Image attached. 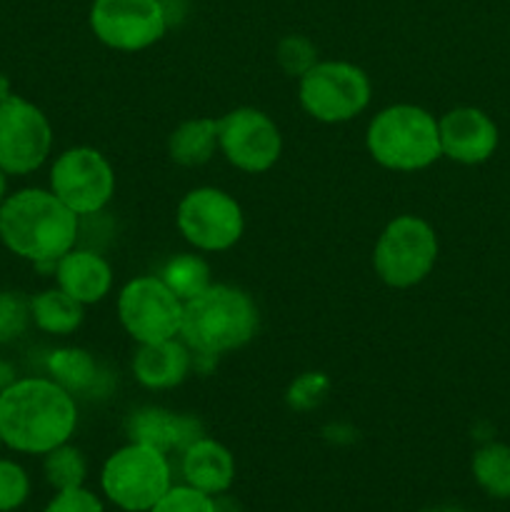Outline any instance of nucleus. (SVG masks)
Wrapping results in <instances>:
<instances>
[{
  "mask_svg": "<svg viewBox=\"0 0 510 512\" xmlns=\"http://www.w3.org/2000/svg\"><path fill=\"white\" fill-rule=\"evenodd\" d=\"M78 403L48 375H28L0 388V440L23 455H45L70 443Z\"/></svg>",
  "mask_w": 510,
  "mask_h": 512,
  "instance_id": "1",
  "label": "nucleus"
},
{
  "mask_svg": "<svg viewBox=\"0 0 510 512\" xmlns=\"http://www.w3.org/2000/svg\"><path fill=\"white\" fill-rule=\"evenodd\" d=\"M80 218L50 188H20L0 205V243L35 268H55L78 245Z\"/></svg>",
  "mask_w": 510,
  "mask_h": 512,
  "instance_id": "2",
  "label": "nucleus"
},
{
  "mask_svg": "<svg viewBox=\"0 0 510 512\" xmlns=\"http://www.w3.org/2000/svg\"><path fill=\"white\" fill-rule=\"evenodd\" d=\"M260 313L250 293L238 285L213 283L183 308L180 340L195 358H218L245 348L255 338Z\"/></svg>",
  "mask_w": 510,
  "mask_h": 512,
  "instance_id": "3",
  "label": "nucleus"
},
{
  "mask_svg": "<svg viewBox=\"0 0 510 512\" xmlns=\"http://www.w3.org/2000/svg\"><path fill=\"white\" fill-rule=\"evenodd\" d=\"M365 148L380 168L418 173L443 158L438 118L413 103L388 105L368 123Z\"/></svg>",
  "mask_w": 510,
  "mask_h": 512,
  "instance_id": "4",
  "label": "nucleus"
},
{
  "mask_svg": "<svg viewBox=\"0 0 510 512\" xmlns=\"http://www.w3.org/2000/svg\"><path fill=\"white\" fill-rule=\"evenodd\" d=\"M440 243L433 225L420 215H398L378 235L373 248L375 275L388 288L408 290L423 283L438 263Z\"/></svg>",
  "mask_w": 510,
  "mask_h": 512,
  "instance_id": "5",
  "label": "nucleus"
},
{
  "mask_svg": "<svg viewBox=\"0 0 510 512\" xmlns=\"http://www.w3.org/2000/svg\"><path fill=\"white\" fill-rule=\"evenodd\" d=\"M173 485L170 455L133 443L115 450L100 470L105 498L123 512H148Z\"/></svg>",
  "mask_w": 510,
  "mask_h": 512,
  "instance_id": "6",
  "label": "nucleus"
},
{
  "mask_svg": "<svg viewBox=\"0 0 510 512\" xmlns=\"http://www.w3.org/2000/svg\"><path fill=\"white\" fill-rule=\"evenodd\" d=\"M373 98V85L360 65L348 60H318L298 80V103L313 120L325 125L358 118Z\"/></svg>",
  "mask_w": 510,
  "mask_h": 512,
  "instance_id": "7",
  "label": "nucleus"
},
{
  "mask_svg": "<svg viewBox=\"0 0 510 512\" xmlns=\"http://www.w3.org/2000/svg\"><path fill=\"white\" fill-rule=\"evenodd\" d=\"M175 225L198 253H223L243 238L245 215L233 195L213 185H200L180 198Z\"/></svg>",
  "mask_w": 510,
  "mask_h": 512,
  "instance_id": "8",
  "label": "nucleus"
},
{
  "mask_svg": "<svg viewBox=\"0 0 510 512\" xmlns=\"http://www.w3.org/2000/svg\"><path fill=\"white\" fill-rule=\"evenodd\" d=\"M48 183L50 190L83 220L100 215L110 205L115 195V170L98 148L75 145L53 160Z\"/></svg>",
  "mask_w": 510,
  "mask_h": 512,
  "instance_id": "9",
  "label": "nucleus"
},
{
  "mask_svg": "<svg viewBox=\"0 0 510 512\" xmlns=\"http://www.w3.org/2000/svg\"><path fill=\"white\" fill-rule=\"evenodd\" d=\"M118 320L138 345L180 338L185 303L158 278L138 275L118 293Z\"/></svg>",
  "mask_w": 510,
  "mask_h": 512,
  "instance_id": "10",
  "label": "nucleus"
},
{
  "mask_svg": "<svg viewBox=\"0 0 510 512\" xmlns=\"http://www.w3.org/2000/svg\"><path fill=\"white\" fill-rule=\"evenodd\" d=\"M88 23L105 48L140 53L163 40L170 20L163 0H93Z\"/></svg>",
  "mask_w": 510,
  "mask_h": 512,
  "instance_id": "11",
  "label": "nucleus"
},
{
  "mask_svg": "<svg viewBox=\"0 0 510 512\" xmlns=\"http://www.w3.org/2000/svg\"><path fill=\"white\" fill-rule=\"evenodd\" d=\"M53 150V125L48 115L23 95L0 103V168L23 178L45 165Z\"/></svg>",
  "mask_w": 510,
  "mask_h": 512,
  "instance_id": "12",
  "label": "nucleus"
},
{
  "mask_svg": "<svg viewBox=\"0 0 510 512\" xmlns=\"http://www.w3.org/2000/svg\"><path fill=\"white\" fill-rule=\"evenodd\" d=\"M218 150L240 173L260 175L283 155V135L265 110L243 105L218 118Z\"/></svg>",
  "mask_w": 510,
  "mask_h": 512,
  "instance_id": "13",
  "label": "nucleus"
},
{
  "mask_svg": "<svg viewBox=\"0 0 510 512\" xmlns=\"http://www.w3.org/2000/svg\"><path fill=\"white\" fill-rule=\"evenodd\" d=\"M443 158L460 165L488 163L500 145V130L485 110L460 105L438 118Z\"/></svg>",
  "mask_w": 510,
  "mask_h": 512,
  "instance_id": "14",
  "label": "nucleus"
},
{
  "mask_svg": "<svg viewBox=\"0 0 510 512\" xmlns=\"http://www.w3.org/2000/svg\"><path fill=\"white\" fill-rule=\"evenodd\" d=\"M125 430L133 443L150 445L165 455L183 453L190 443L203 438V423L195 415L175 413L168 408H138L125 420Z\"/></svg>",
  "mask_w": 510,
  "mask_h": 512,
  "instance_id": "15",
  "label": "nucleus"
},
{
  "mask_svg": "<svg viewBox=\"0 0 510 512\" xmlns=\"http://www.w3.org/2000/svg\"><path fill=\"white\" fill-rule=\"evenodd\" d=\"M55 285L83 303L85 308L103 303L113 290V268L108 260L93 248H78L63 255L53 268Z\"/></svg>",
  "mask_w": 510,
  "mask_h": 512,
  "instance_id": "16",
  "label": "nucleus"
},
{
  "mask_svg": "<svg viewBox=\"0 0 510 512\" xmlns=\"http://www.w3.org/2000/svg\"><path fill=\"white\" fill-rule=\"evenodd\" d=\"M193 365V350L180 338H170L163 343L138 345L130 370L145 390H173L188 380Z\"/></svg>",
  "mask_w": 510,
  "mask_h": 512,
  "instance_id": "17",
  "label": "nucleus"
},
{
  "mask_svg": "<svg viewBox=\"0 0 510 512\" xmlns=\"http://www.w3.org/2000/svg\"><path fill=\"white\" fill-rule=\"evenodd\" d=\"M180 473L185 483L215 498L228 493L233 485L235 458L223 443L203 435L180 453Z\"/></svg>",
  "mask_w": 510,
  "mask_h": 512,
  "instance_id": "18",
  "label": "nucleus"
},
{
  "mask_svg": "<svg viewBox=\"0 0 510 512\" xmlns=\"http://www.w3.org/2000/svg\"><path fill=\"white\" fill-rule=\"evenodd\" d=\"M48 378H53L60 388L68 390L73 398H95L105 390V373L98 360L85 348H55L45 360Z\"/></svg>",
  "mask_w": 510,
  "mask_h": 512,
  "instance_id": "19",
  "label": "nucleus"
},
{
  "mask_svg": "<svg viewBox=\"0 0 510 512\" xmlns=\"http://www.w3.org/2000/svg\"><path fill=\"white\" fill-rule=\"evenodd\" d=\"M30 320L40 333L65 338L83 325L85 305L55 285V288H45L30 298Z\"/></svg>",
  "mask_w": 510,
  "mask_h": 512,
  "instance_id": "20",
  "label": "nucleus"
},
{
  "mask_svg": "<svg viewBox=\"0 0 510 512\" xmlns=\"http://www.w3.org/2000/svg\"><path fill=\"white\" fill-rule=\"evenodd\" d=\"M218 153V120L190 118L183 120L168 135V155L183 168H200Z\"/></svg>",
  "mask_w": 510,
  "mask_h": 512,
  "instance_id": "21",
  "label": "nucleus"
},
{
  "mask_svg": "<svg viewBox=\"0 0 510 512\" xmlns=\"http://www.w3.org/2000/svg\"><path fill=\"white\" fill-rule=\"evenodd\" d=\"M158 278L178 295L183 303L193 300L195 295L203 293L208 285H213V270L210 263L193 250V253H178L160 268Z\"/></svg>",
  "mask_w": 510,
  "mask_h": 512,
  "instance_id": "22",
  "label": "nucleus"
},
{
  "mask_svg": "<svg viewBox=\"0 0 510 512\" xmlns=\"http://www.w3.org/2000/svg\"><path fill=\"white\" fill-rule=\"evenodd\" d=\"M473 478L485 495L510 500V445L485 443L473 453Z\"/></svg>",
  "mask_w": 510,
  "mask_h": 512,
  "instance_id": "23",
  "label": "nucleus"
},
{
  "mask_svg": "<svg viewBox=\"0 0 510 512\" xmlns=\"http://www.w3.org/2000/svg\"><path fill=\"white\" fill-rule=\"evenodd\" d=\"M43 475L55 493L58 490L83 488L85 478H88V460H85L83 450L63 443L43 455Z\"/></svg>",
  "mask_w": 510,
  "mask_h": 512,
  "instance_id": "24",
  "label": "nucleus"
},
{
  "mask_svg": "<svg viewBox=\"0 0 510 512\" xmlns=\"http://www.w3.org/2000/svg\"><path fill=\"white\" fill-rule=\"evenodd\" d=\"M275 60H278L280 70L290 78H303L315 63H318V48L305 35H285L280 43L275 45Z\"/></svg>",
  "mask_w": 510,
  "mask_h": 512,
  "instance_id": "25",
  "label": "nucleus"
},
{
  "mask_svg": "<svg viewBox=\"0 0 510 512\" xmlns=\"http://www.w3.org/2000/svg\"><path fill=\"white\" fill-rule=\"evenodd\" d=\"M30 323V298L15 290H0V345L23 338Z\"/></svg>",
  "mask_w": 510,
  "mask_h": 512,
  "instance_id": "26",
  "label": "nucleus"
},
{
  "mask_svg": "<svg viewBox=\"0 0 510 512\" xmlns=\"http://www.w3.org/2000/svg\"><path fill=\"white\" fill-rule=\"evenodd\" d=\"M30 498V478L15 460L0 458V512L23 508Z\"/></svg>",
  "mask_w": 510,
  "mask_h": 512,
  "instance_id": "27",
  "label": "nucleus"
},
{
  "mask_svg": "<svg viewBox=\"0 0 510 512\" xmlns=\"http://www.w3.org/2000/svg\"><path fill=\"white\" fill-rule=\"evenodd\" d=\"M148 512H215L213 495L200 493L193 485H170L168 493Z\"/></svg>",
  "mask_w": 510,
  "mask_h": 512,
  "instance_id": "28",
  "label": "nucleus"
},
{
  "mask_svg": "<svg viewBox=\"0 0 510 512\" xmlns=\"http://www.w3.org/2000/svg\"><path fill=\"white\" fill-rule=\"evenodd\" d=\"M330 390V380L323 373H303L288 390V405L298 413L318 408Z\"/></svg>",
  "mask_w": 510,
  "mask_h": 512,
  "instance_id": "29",
  "label": "nucleus"
},
{
  "mask_svg": "<svg viewBox=\"0 0 510 512\" xmlns=\"http://www.w3.org/2000/svg\"><path fill=\"white\" fill-rule=\"evenodd\" d=\"M43 512H105V508L98 495L83 485V488L58 490Z\"/></svg>",
  "mask_w": 510,
  "mask_h": 512,
  "instance_id": "30",
  "label": "nucleus"
},
{
  "mask_svg": "<svg viewBox=\"0 0 510 512\" xmlns=\"http://www.w3.org/2000/svg\"><path fill=\"white\" fill-rule=\"evenodd\" d=\"M213 500H215V512H238V503L230 498H225V493L215 495Z\"/></svg>",
  "mask_w": 510,
  "mask_h": 512,
  "instance_id": "31",
  "label": "nucleus"
},
{
  "mask_svg": "<svg viewBox=\"0 0 510 512\" xmlns=\"http://www.w3.org/2000/svg\"><path fill=\"white\" fill-rule=\"evenodd\" d=\"M10 95H13V90H10V80H8V75L0 70V103H3V100H8Z\"/></svg>",
  "mask_w": 510,
  "mask_h": 512,
  "instance_id": "32",
  "label": "nucleus"
},
{
  "mask_svg": "<svg viewBox=\"0 0 510 512\" xmlns=\"http://www.w3.org/2000/svg\"><path fill=\"white\" fill-rule=\"evenodd\" d=\"M8 178L10 175L0 168V205H3L5 198H8Z\"/></svg>",
  "mask_w": 510,
  "mask_h": 512,
  "instance_id": "33",
  "label": "nucleus"
},
{
  "mask_svg": "<svg viewBox=\"0 0 510 512\" xmlns=\"http://www.w3.org/2000/svg\"><path fill=\"white\" fill-rule=\"evenodd\" d=\"M5 375H8V368H5V363H3V358H0V388H3L5 383H10L8 378H5Z\"/></svg>",
  "mask_w": 510,
  "mask_h": 512,
  "instance_id": "34",
  "label": "nucleus"
},
{
  "mask_svg": "<svg viewBox=\"0 0 510 512\" xmlns=\"http://www.w3.org/2000/svg\"><path fill=\"white\" fill-rule=\"evenodd\" d=\"M420 512H460V510H420Z\"/></svg>",
  "mask_w": 510,
  "mask_h": 512,
  "instance_id": "35",
  "label": "nucleus"
},
{
  "mask_svg": "<svg viewBox=\"0 0 510 512\" xmlns=\"http://www.w3.org/2000/svg\"><path fill=\"white\" fill-rule=\"evenodd\" d=\"M0 448H3V440H0Z\"/></svg>",
  "mask_w": 510,
  "mask_h": 512,
  "instance_id": "36",
  "label": "nucleus"
}]
</instances>
